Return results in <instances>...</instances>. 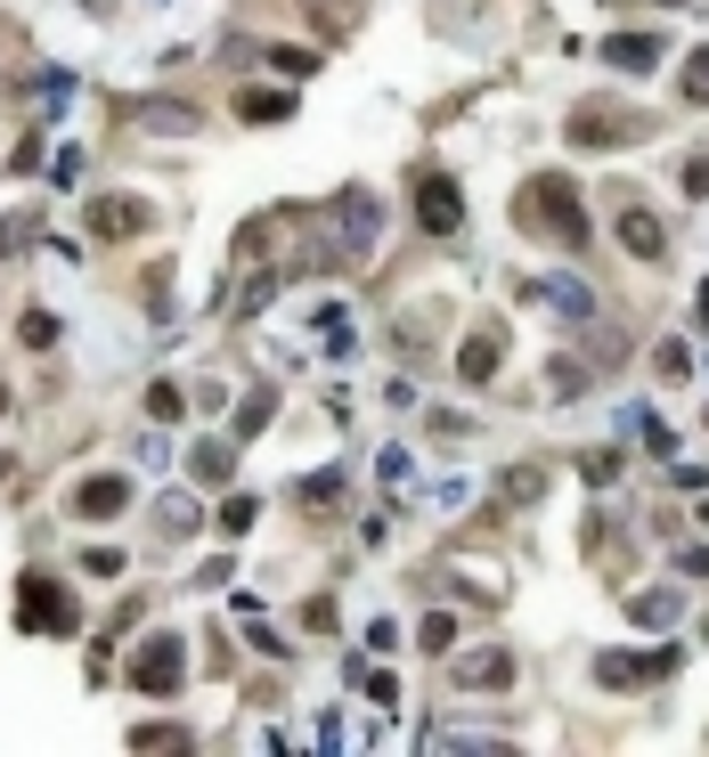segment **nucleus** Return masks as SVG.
I'll return each instance as SVG.
<instances>
[{"mask_svg":"<svg viewBox=\"0 0 709 757\" xmlns=\"http://www.w3.org/2000/svg\"><path fill=\"white\" fill-rule=\"evenodd\" d=\"M131 677H139V684H148V692H172V684H180V651H172V644H155V651H148V660H139V668H131Z\"/></svg>","mask_w":709,"mask_h":757,"instance_id":"nucleus-1","label":"nucleus"},{"mask_svg":"<svg viewBox=\"0 0 709 757\" xmlns=\"http://www.w3.org/2000/svg\"><path fill=\"white\" fill-rule=\"evenodd\" d=\"M425 228H456V187L449 180H425Z\"/></svg>","mask_w":709,"mask_h":757,"instance_id":"nucleus-2","label":"nucleus"},{"mask_svg":"<svg viewBox=\"0 0 709 757\" xmlns=\"http://www.w3.org/2000/svg\"><path fill=\"white\" fill-rule=\"evenodd\" d=\"M122 497H131V480H90V489L74 497V513H115Z\"/></svg>","mask_w":709,"mask_h":757,"instance_id":"nucleus-3","label":"nucleus"},{"mask_svg":"<svg viewBox=\"0 0 709 757\" xmlns=\"http://www.w3.org/2000/svg\"><path fill=\"white\" fill-rule=\"evenodd\" d=\"M465 684H506V660H465Z\"/></svg>","mask_w":709,"mask_h":757,"instance_id":"nucleus-4","label":"nucleus"},{"mask_svg":"<svg viewBox=\"0 0 709 757\" xmlns=\"http://www.w3.org/2000/svg\"><path fill=\"white\" fill-rule=\"evenodd\" d=\"M694 98H709V57H694Z\"/></svg>","mask_w":709,"mask_h":757,"instance_id":"nucleus-5","label":"nucleus"}]
</instances>
